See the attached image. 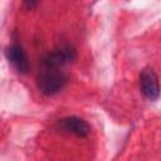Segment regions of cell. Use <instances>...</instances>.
I'll return each mask as SVG.
<instances>
[{
	"label": "cell",
	"mask_w": 161,
	"mask_h": 161,
	"mask_svg": "<svg viewBox=\"0 0 161 161\" xmlns=\"http://www.w3.org/2000/svg\"><path fill=\"white\" fill-rule=\"evenodd\" d=\"M68 83L67 75L59 69L43 68L36 78L38 89L45 96H54L59 93Z\"/></svg>",
	"instance_id": "cell-1"
},
{
	"label": "cell",
	"mask_w": 161,
	"mask_h": 161,
	"mask_svg": "<svg viewBox=\"0 0 161 161\" xmlns=\"http://www.w3.org/2000/svg\"><path fill=\"white\" fill-rule=\"evenodd\" d=\"M59 126L62 130H64L69 133H73L78 137H86L91 132L89 125L84 119L75 117V116H70V117H65V118L60 119Z\"/></svg>",
	"instance_id": "cell-4"
},
{
	"label": "cell",
	"mask_w": 161,
	"mask_h": 161,
	"mask_svg": "<svg viewBox=\"0 0 161 161\" xmlns=\"http://www.w3.org/2000/svg\"><path fill=\"white\" fill-rule=\"evenodd\" d=\"M24 5H25V6H28L29 9H31V8L36 6V5H38V3H36V1H25V3H24Z\"/></svg>",
	"instance_id": "cell-6"
},
{
	"label": "cell",
	"mask_w": 161,
	"mask_h": 161,
	"mask_svg": "<svg viewBox=\"0 0 161 161\" xmlns=\"http://www.w3.org/2000/svg\"><path fill=\"white\" fill-rule=\"evenodd\" d=\"M6 58L8 60L13 64V67L21 74H25L28 70H29V63H28V58H26V54L24 52V49L14 43L11 47L8 48L6 50Z\"/></svg>",
	"instance_id": "cell-5"
},
{
	"label": "cell",
	"mask_w": 161,
	"mask_h": 161,
	"mask_svg": "<svg viewBox=\"0 0 161 161\" xmlns=\"http://www.w3.org/2000/svg\"><path fill=\"white\" fill-rule=\"evenodd\" d=\"M77 57L75 49L67 44V45H60L55 50L48 53L43 59H42V65L43 68H50V69H59L60 67L73 62Z\"/></svg>",
	"instance_id": "cell-2"
},
{
	"label": "cell",
	"mask_w": 161,
	"mask_h": 161,
	"mask_svg": "<svg viewBox=\"0 0 161 161\" xmlns=\"http://www.w3.org/2000/svg\"><path fill=\"white\" fill-rule=\"evenodd\" d=\"M140 89L148 101H156L160 97L158 78L153 69L145 68L140 73Z\"/></svg>",
	"instance_id": "cell-3"
}]
</instances>
